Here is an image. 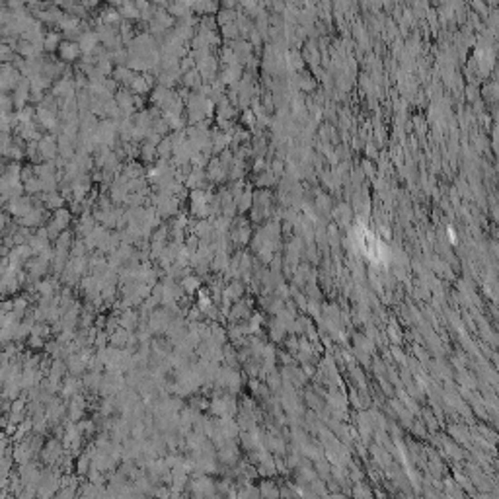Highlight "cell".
<instances>
[{
	"mask_svg": "<svg viewBox=\"0 0 499 499\" xmlns=\"http://www.w3.org/2000/svg\"><path fill=\"white\" fill-rule=\"evenodd\" d=\"M22 78L24 76L20 74V70L14 64H0V92H4V94L14 92Z\"/></svg>",
	"mask_w": 499,
	"mask_h": 499,
	"instance_id": "cell-1",
	"label": "cell"
},
{
	"mask_svg": "<svg viewBox=\"0 0 499 499\" xmlns=\"http://www.w3.org/2000/svg\"><path fill=\"white\" fill-rule=\"evenodd\" d=\"M31 207H33V203H31V197L29 195H22V197H16V199H10L8 203H6V213H8V217H14V219H22V217H26L29 211H31Z\"/></svg>",
	"mask_w": 499,
	"mask_h": 499,
	"instance_id": "cell-2",
	"label": "cell"
},
{
	"mask_svg": "<svg viewBox=\"0 0 499 499\" xmlns=\"http://www.w3.org/2000/svg\"><path fill=\"white\" fill-rule=\"evenodd\" d=\"M37 150L43 162H53L59 156V145H57L55 135H45L37 141Z\"/></svg>",
	"mask_w": 499,
	"mask_h": 499,
	"instance_id": "cell-3",
	"label": "cell"
},
{
	"mask_svg": "<svg viewBox=\"0 0 499 499\" xmlns=\"http://www.w3.org/2000/svg\"><path fill=\"white\" fill-rule=\"evenodd\" d=\"M29 92H31V86H29V80L28 78H22L20 84L16 86V90L12 92V102H14V110H22L26 106H29Z\"/></svg>",
	"mask_w": 499,
	"mask_h": 499,
	"instance_id": "cell-4",
	"label": "cell"
},
{
	"mask_svg": "<svg viewBox=\"0 0 499 499\" xmlns=\"http://www.w3.org/2000/svg\"><path fill=\"white\" fill-rule=\"evenodd\" d=\"M80 47H78V43L76 41H60V45H59V55L62 60H66V62H72V60H76L78 57H80Z\"/></svg>",
	"mask_w": 499,
	"mask_h": 499,
	"instance_id": "cell-5",
	"label": "cell"
},
{
	"mask_svg": "<svg viewBox=\"0 0 499 499\" xmlns=\"http://www.w3.org/2000/svg\"><path fill=\"white\" fill-rule=\"evenodd\" d=\"M20 39H24V41H28V43H31V45H43V39H45V31H43V26L35 20V24L20 37Z\"/></svg>",
	"mask_w": 499,
	"mask_h": 499,
	"instance_id": "cell-6",
	"label": "cell"
},
{
	"mask_svg": "<svg viewBox=\"0 0 499 499\" xmlns=\"http://www.w3.org/2000/svg\"><path fill=\"white\" fill-rule=\"evenodd\" d=\"M70 219H72L70 211L62 207V209H57V211H53V219H51V224L55 226L59 232H64V230H66V226L70 224Z\"/></svg>",
	"mask_w": 499,
	"mask_h": 499,
	"instance_id": "cell-7",
	"label": "cell"
},
{
	"mask_svg": "<svg viewBox=\"0 0 499 499\" xmlns=\"http://www.w3.org/2000/svg\"><path fill=\"white\" fill-rule=\"evenodd\" d=\"M129 86H131V90H133L135 94H145V92L150 88V78H148V76H141V74H135Z\"/></svg>",
	"mask_w": 499,
	"mask_h": 499,
	"instance_id": "cell-8",
	"label": "cell"
},
{
	"mask_svg": "<svg viewBox=\"0 0 499 499\" xmlns=\"http://www.w3.org/2000/svg\"><path fill=\"white\" fill-rule=\"evenodd\" d=\"M60 33H57V31H47L45 33V39H43V49L47 51V53H53L55 49H59V45H60Z\"/></svg>",
	"mask_w": 499,
	"mask_h": 499,
	"instance_id": "cell-9",
	"label": "cell"
},
{
	"mask_svg": "<svg viewBox=\"0 0 499 499\" xmlns=\"http://www.w3.org/2000/svg\"><path fill=\"white\" fill-rule=\"evenodd\" d=\"M33 117H35V108H33V106H26V108H22V110L16 111L18 125H22V123H29V121H33Z\"/></svg>",
	"mask_w": 499,
	"mask_h": 499,
	"instance_id": "cell-10",
	"label": "cell"
},
{
	"mask_svg": "<svg viewBox=\"0 0 499 499\" xmlns=\"http://www.w3.org/2000/svg\"><path fill=\"white\" fill-rule=\"evenodd\" d=\"M16 51L8 45H0V64H12L16 60Z\"/></svg>",
	"mask_w": 499,
	"mask_h": 499,
	"instance_id": "cell-11",
	"label": "cell"
},
{
	"mask_svg": "<svg viewBox=\"0 0 499 499\" xmlns=\"http://www.w3.org/2000/svg\"><path fill=\"white\" fill-rule=\"evenodd\" d=\"M10 143H12V135H8V133H0V156H4L6 148L10 147Z\"/></svg>",
	"mask_w": 499,
	"mask_h": 499,
	"instance_id": "cell-12",
	"label": "cell"
},
{
	"mask_svg": "<svg viewBox=\"0 0 499 499\" xmlns=\"http://www.w3.org/2000/svg\"><path fill=\"white\" fill-rule=\"evenodd\" d=\"M197 287H199V281H197L195 277L185 279V289H187V291H195Z\"/></svg>",
	"mask_w": 499,
	"mask_h": 499,
	"instance_id": "cell-13",
	"label": "cell"
}]
</instances>
